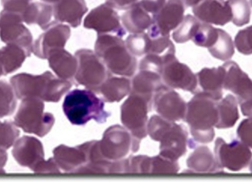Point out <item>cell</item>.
<instances>
[{"mask_svg":"<svg viewBox=\"0 0 252 182\" xmlns=\"http://www.w3.org/2000/svg\"><path fill=\"white\" fill-rule=\"evenodd\" d=\"M147 131L154 141L160 142V153L163 157L177 161L186 153L188 134L182 125L167 121L159 115H153Z\"/></svg>","mask_w":252,"mask_h":182,"instance_id":"277c9868","label":"cell"},{"mask_svg":"<svg viewBox=\"0 0 252 182\" xmlns=\"http://www.w3.org/2000/svg\"><path fill=\"white\" fill-rule=\"evenodd\" d=\"M215 158L220 168L229 171H241L247 168L252 160V152L250 148L238 140L226 143L219 137L215 144Z\"/></svg>","mask_w":252,"mask_h":182,"instance_id":"8fae6325","label":"cell"},{"mask_svg":"<svg viewBox=\"0 0 252 182\" xmlns=\"http://www.w3.org/2000/svg\"><path fill=\"white\" fill-rule=\"evenodd\" d=\"M139 0H106V3L118 10H127Z\"/></svg>","mask_w":252,"mask_h":182,"instance_id":"bcb514c9","label":"cell"},{"mask_svg":"<svg viewBox=\"0 0 252 182\" xmlns=\"http://www.w3.org/2000/svg\"><path fill=\"white\" fill-rule=\"evenodd\" d=\"M123 25L127 32L139 33L148 30L152 25V16L141 5L139 1L126 10L121 17Z\"/></svg>","mask_w":252,"mask_h":182,"instance_id":"484cf974","label":"cell"},{"mask_svg":"<svg viewBox=\"0 0 252 182\" xmlns=\"http://www.w3.org/2000/svg\"><path fill=\"white\" fill-rule=\"evenodd\" d=\"M78 146L85 153L87 163L80 168L75 174H109L112 161L103 156L100 149V141L93 140Z\"/></svg>","mask_w":252,"mask_h":182,"instance_id":"ffe728a7","label":"cell"},{"mask_svg":"<svg viewBox=\"0 0 252 182\" xmlns=\"http://www.w3.org/2000/svg\"><path fill=\"white\" fill-rule=\"evenodd\" d=\"M125 42L126 47L135 57H141L149 53L151 48V38L148 32L131 34L126 38Z\"/></svg>","mask_w":252,"mask_h":182,"instance_id":"e575fe53","label":"cell"},{"mask_svg":"<svg viewBox=\"0 0 252 182\" xmlns=\"http://www.w3.org/2000/svg\"><path fill=\"white\" fill-rule=\"evenodd\" d=\"M250 5L252 7V0H250Z\"/></svg>","mask_w":252,"mask_h":182,"instance_id":"f5cc1de1","label":"cell"},{"mask_svg":"<svg viewBox=\"0 0 252 182\" xmlns=\"http://www.w3.org/2000/svg\"><path fill=\"white\" fill-rule=\"evenodd\" d=\"M218 36L219 28H214L210 24L201 22L192 41L198 47L210 48L217 41Z\"/></svg>","mask_w":252,"mask_h":182,"instance_id":"8d00e7d4","label":"cell"},{"mask_svg":"<svg viewBox=\"0 0 252 182\" xmlns=\"http://www.w3.org/2000/svg\"><path fill=\"white\" fill-rule=\"evenodd\" d=\"M27 57L25 50L16 44H8L0 49V77L17 70Z\"/></svg>","mask_w":252,"mask_h":182,"instance_id":"83f0119b","label":"cell"},{"mask_svg":"<svg viewBox=\"0 0 252 182\" xmlns=\"http://www.w3.org/2000/svg\"><path fill=\"white\" fill-rule=\"evenodd\" d=\"M217 102L207 93L198 91L187 104L185 121L198 143H210L214 139V127L219 121Z\"/></svg>","mask_w":252,"mask_h":182,"instance_id":"7a4b0ae2","label":"cell"},{"mask_svg":"<svg viewBox=\"0 0 252 182\" xmlns=\"http://www.w3.org/2000/svg\"><path fill=\"white\" fill-rule=\"evenodd\" d=\"M128 174H151V157L148 156H130L127 159Z\"/></svg>","mask_w":252,"mask_h":182,"instance_id":"ab89813d","label":"cell"},{"mask_svg":"<svg viewBox=\"0 0 252 182\" xmlns=\"http://www.w3.org/2000/svg\"><path fill=\"white\" fill-rule=\"evenodd\" d=\"M20 135L17 125L11 121H0V149L7 150L13 146Z\"/></svg>","mask_w":252,"mask_h":182,"instance_id":"74e56055","label":"cell"},{"mask_svg":"<svg viewBox=\"0 0 252 182\" xmlns=\"http://www.w3.org/2000/svg\"><path fill=\"white\" fill-rule=\"evenodd\" d=\"M185 0H164L157 13L152 15V25L148 29L150 36L168 35L185 17Z\"/></svg>","mask_w":252,"mask_h":182,"instance_id":"7c38bea8","label":"cell"},{"mask_svg":"<svg viewBox=\"0 0 252 182\" xmlns=\"http://www.w3.org/2000/svg\"><path fill=\"white\" fill-rule=\"evenodd\" d=\"M250 171H251V172L252 173V161L250 162Z\"/></svg>","mask_w":252,"mask_h":182,"instance_id":"816d5d0a","label":"cell"},{"mask_svg":"<svg viewBox=\"0 0 252 182\" xmlns=\"http://www.w3.org/2000/svg\"><path fill=\"white\" fill-rule=\"evenodd\" d=\"M241 108L243 115L252 118V99L241 103Z\"/></svg>","mask_w":252,"mask_h":182,"instance_id":"7dc6e473","label":"cell"},{"mask_svg":"<svg viewBox=\"0 0 252 182\" xmlns=\"http://www.w3.org/2000/svg\"><path fill=\"white\" fill-rule=\"evenodd\" d=\"M232 10V22L237 27H242L250 23L251 7L247 0H227Z\"/></svg>","mask_w":252,"mask_h":182,"instance_id":"d590c367","label":"cell"},{"mask_svg":"<svg viewBox=\"0 0 252 182\" xmlns=\"http://www.w3.org/2000/svg\"><path fill=\"white\" fill-rule=\"evenodd\" d=\"M75 56L78 61L75 81L99 94L102 84L112 73L93 50L81 49L75 52Z\"/></svg>","mask_w":252,"mask_h":182,"instance_id":"52a82bcc","label":"cell"},{"mask_svg":"<svg viewBox=\"0 0 252 182\" xmlns=\"http://www.w3.org/2000/svg\"><path fill=\"white\" fill-rule=\"evenodd\" d=\"M219 121L216 127L219 129L232 128L239 119L238 100L232 94H228L217 102Z\"/></svg>","mask_w":252,"mask_h":182,"instance_id":"4dcf8cb0","label":"cell"},{"mask_svg":"<svg viewBox=\"0 0 252 182\" xmlns=\"http://www.w3.org/2000/svg\"><path fill=\"white\" fill-rule=\"evenodd\" d=\"M12 154L19 165L29 168L32 171L44 161L42 143L38 139L28 136L16 140Z\"/></svg>","mask_w":252,"mask_h":182,"instance_id":"d6986e66","label":"cell"},{"mask_svg":"<svg viewBox=\"0 0 252 182\" xmlns=\"http://www.w3.org/2000/svg\"><path fill=\"white\" fill-rule=\"evenodd\" d=\"M100 149L106 159L114 162L124 159L130 151L136 153L139 149V145L125 127L115 125L105 131L100 141Z\"/></svg>","mask_w":252,"mask_h":182,"instance_id":"30bf717a","label":"cell"},{"mask_svg":"<svg viewBox=\"0 0 252 182\" xmlns=\"http://www.w3.org/2000/svg\"><path fill=\"white\" fill-rule=\"evenodd\" d=\"M210 54L220 61H228L235 54V46L230 35L226 31L219 28L217 41L208 48Z\"/></svg>","mask_w":252,"mask_h":182,"instance_id":"1f68e13d","label":"cell"},{"mask_svg":"<svg viewBox=\"0 0 252 182\" xmlns=\"http://www.w3.org/2000/svg\"><path fill=\"white\" fill-rule=\"evenodd\" d=\"M152 104L146 99L135 93H130L128 98L121 106V121L137 144L148 135V113Z\"/></svg>","mask_w":252,"mask_h":182,"instance_id":"ba28073f","label":"cell"},{"mask_svg":"<svg viewBox=\"0 0 252 182\" xmlns=\"http://www.w3.org/2000/svg\"><path fill=\"white\" fill-rule=\"evenodd\" d=\"M88 11L85 0H59L53 4V16L57 22H66L72 28L80 26Z\"/></svg>","mask_w":252,"mask_h":182,"instance_id":"44dd1931","label":"cell"},{"mask_svg":"<svg viewBox=\"0 0 252 182\" xmlns=\"http://www.w3.org/2000/svg\"><path fill=\"white\" fill-rule=\"evenodd\" d=\"M14 122L25 132L38 137L47 135L55 123L54 116L44 112V101L37 97L23 99L14 118Z\"/></svg>","mask_w":252,"mask_h":182,"instance_id":"8992f818","label":"cell"},{"mask_svg":"<svg viewBox=\"0 0 252 182\" xmlns=\"http://www.w3.org/2000/svg\"><path fill=\"white\" fill-rule=\"evenodd\" d=\"M192 13L200 22L219 26H224L232 19L230 6L223 0H199L192 6Z\"/></svg>","mask_w":252,"mask_h":182,"instance_id":"ac0fdd59","label":"cell"},{"mask_svg":"<svg viewBox=\"0 0 252 182\" xmlns=\"http://www.w3.org/2000/svg\"><path fill=\"white\" fill-rule=\"evenodd\" d=\"M84 27L87 29L94 30L97 35L111 34L123 38L126 33L118 12L107 3L92 10L84 19Z\"/></svg>","mask_w":252,"mask_h":182,"instance_id":"5bb4252c","label":"cell"},{"mask_svg":"<svg viewBox=\"0 0 252 182\" xmlns=\"http://www.w3.org/2000/svg\"><path fill=\"white\" fill-rule=\"evenodd\" d=\"M10 83L18 99L37 97L51 103L59 102L72 86L70 81L55 76L49 71L41 75L18 74L10 78Z\"/></svg>","mask_w":252,"mask_h":182,"instance_id":"6da1fadb","label":"cell"},{"mask_svg":"<svg viewBox=\"0 0 252 182\" xmlns=\"http://www.w3.org/2000/svg\"><path fill=\"white\" fill-rule=\"evenodd\" d=\"M154 109L158 115L172 122L185 120L187 103L182 97L170 87L163 84L153 97Z\"/></svg>","mask_w":252,"mask_h":182,"instance_id":"9a60e30c","label":"cell"},{"mask_svg":"<svg viewBox=\"0 0 252 182\" xmlns=\"http://www.w3.org/2000/svg\"><path fill=\"white\" fill-rule=\"evenodd\" d=\"M131 91V82L127 78H118L112 75L100 87L99 94L103 95V100L108 103L120 102Z\"/></svg>","mask_w":252,"mask_h":182,"instance_id":"f1b7e54d","label":"cell"},{"mask_svg":"<svg viewBox=\"0 0 252 182\" xmlns=\"http://www.w3.org/2000/svg\"><path fill=\"white\" fill-rule=\"evenodd\" d=\"M223 87L236 95L240 104L252 99V80L235 61L226 62Z\"/></svg>","mask_w":252,"mask_h":182,"instance_id":"e0dca14e","label":"cell"},{"mask_svg":"<svg viewBox=\"0 0 252 182\" xmlns=\"http://www.w3.org/2000/svg\"><path fill=\"white\" fill-rule=\"evenodd\" d=\"M0 38L6 44H16L23 48L28 57L32 53V35L23 25L21 13L9 10L0 13Z\"/></svg>","mask_w":252,"mask_h":182,"instance_id":"9c48e42d","label":"cell"},{"mask_svg":"<svg viewBox=\"0 0 252 182\" xmlns=\"http://www.w3.org/2000/svg\"><path fill=\"white\" fill-rule=\"evenodd\" d=\"M189 169L197 173H220L223 170L218 165L216 158L207 146L196 148L187 160Z\"/></svg>","mask_w":252,"mask_h":182,"instance_id":"4316f807","label":"cell"},{"mask_svg":"<svg viewBox=\"0 0 252 182\" xmlns=\"http://www.w3.org/2000/svg\"><path fill=\"white\" fill-rule=\"evenodd\" d=\"M49 66L59 78L71 81L76 74L78 61L75 56H72L64 48L53 50L49 54Z\"/></svg>","mask_w":252,"mask_h":182,"instance_id":"603a6c76","label":"cell"},{"mask_svg":"<svg viewBox=\"0 0 252 182\" xmlns=\"http://www.w3.org/2000/svg\"><path fill=\"white\" fill-rule=\"evenodd\" d=\"M161 75L150 70H139L133 77L131 82V91L153 103V97L156 91L163 85Z\"/></svg>","mask_w":252,"mask_h":182,"instance_id":"d4e9b609","label":"cell"},{"mask_svg":"<svg viewBox=\"0 0 252 182\" xmlns=\"http://www.w3.org/2000/svg\"><path fill=\"white\" fill-rule=\"evenodd\" d=\"M41 1H44V2L48 3V4H54L57 3L59 0H41Z\"/></svg>","mask_w":252,"mask_h":182,"instance_id":"f907efd6","label":"cell"},{"mask_svg":"<svg viewBox=\"0 0 252 182\" xmlns=\"http://www.w3.org/2000/svg\"><path fill=\"white\" fill-rule=\"evenodd\" d=\"M32 0H1L4 10L22 14Z\"/></svg>","mask_w":252,"mask_h":182,"instance_id":"ee69618b","label":"cell"},{"mask_svg":"<svg viewBox=\"0 0 252 182\" xmlns=\"http://www.w3.org/2000/svg\"><path fill=\"white\" fill-rule=\"evenodd\" d=\"M163 64H164V61H163L162 56L149 53L145 55V57L141 60L139 68V70L153 71L161 75Z\"/></svg>","mask_w":252,"mask_h":182,"instance_id":"b9f144b4","label":"cell"},{"mask_svg":"<svg viewBox=\"0 0 252 182\" xmlns=\"http://www.w3.org/2000/svg\"><path fill=\"white\" fill-rule=\"evenodd\" d=\"M235 44L239 53L247 56L252 54V25L238 32Z\"/></svg>","mask_w":252,"mask_h":182,"instance_id":"60d3db41","label":"cell"},{"mask_svg":"<svg viewBox=\"0 0 252 182\" xmlns=\"http://www.w3.org/2000/svg\"><path fill=\"white\" fill-rule=\"evenodd\" d=\"M71 35L70 28L68 25L54 21L51 22L33 43L32 53L36 57L47 59L53 50L64 48Z\"/></svg>","mask_w":252,"mask_h":182,"instance_id":"2e32d148","label":"cell"},{"mask_svg":"<svg viewBox=\"0 0 252 182\" xmlns=\"http://www.w3.org/2000/svg\"><path fill=\"white\" fill-rule=\"evenodd\" d=\"M199 0H185V4L188 7H192L194 4H196Z\"/></svg>","mask_w":252,"mask_h":182,"instance_id":"681fc988","label":"cell"},{"mask_svg":"<svg viewBox=\"0 0 252 182\" xmlns=\"http://www.w3.org/2000/svg\"><path fill=\"white\" fill-rule=\"evenodd\" d=\"M38 174H59L60 168L58 166L54 158H50L48 160L41 162L33 171Z\"/></svg>","mask_w":252,"mask_h":182,"instance_id":"f6af8a7d","label":"cell"},{"mask_svg":"<svg viewBox=\"0 0 252 182\" xmlns=\"http://www.w3.org/2000/svg\"><path fill=\"white\" fill-rule=\"evenodd\" d=\"M179 171L177 161H173L161 155L151 157V174H176Z\"/></svg>","mask_w":252,"mask_h":182,"instance_id":"f35d334b","label":"cell"},{"mask_svg":"<svg viewBox=\"0 0 252 182\" xmlns=\"http://www.w3.org/2000/svg\"><path fill=\"white\" fill-rule=\"evenodd\" d=\"M17 106V97L11 84L4 80L0 81V119L14 113Z\"/></svg>","mask_w":252,"mask_h":182,"instance_id":"836d02e7","label":"cell"},{"mask_svg":"<svg viewBox=\"0 0 252 182\" xmlns=\"http://www.w3.org/2000/svg\"><path fill=\"white\" fill-rule=\"evenodd\" d=\"M201 22L195 16L188 14L184 17L180 25L173 32V38L176 43L183 44L192 40Z\"/></svg>","mask_w":252,"mask_h":182,"instance_id":"d6a6232c","label":"cell"},{"mask_svg":"<svg viewBox=\"0 0 252 182\" xmlns=\"http://www.w3.org/2000/svg\"><path fill=\"white\" fill-rule=\"evenodd\" d=\"M225 70L223 66L218 68H204L196 74L197 80L204 92L219 101L223 97V77Z\"/></svg>","mask_w":252,"mask_h":182,"instance_id":"cb8c5ba5","label":"cell"},{"mask_svg":"<svg viewBox=\"0 0 252 182\" xmlns=\"http://www.w3.org/2000/svg\"><path fill=\"white\" fill-rule=\"evenodd\" d=\"M104 102L88 89L72 90L65 97L63 110L72 125H84L92 120L105 123L110 113L105 110Z\"/></svg>","mask_w":252,"mask_h":182,"instance_id":"3957f363","label":"cell"},{"mask_svg":"<svg viewBox=\"0 0 252 182\" xmlns=\"http://www.w3.org/2000/svg\"><path fill=\"white\" fill-rule=\"evenodd\" d=\"M161 79L167 87L189 92L196 93L198 80L196 75L189 66L181 63L175 54H168L163 57Z\"/></svg>","mask_w":252,"mask_h":182,"instance_id":"4fadbf2b","label":"cell"},{"mask_svg":"<svg viewBox=\"0 0 252 182\" xmlns=\"http://www.w3.org/2000/svg\"><path fill=\"white\" fill-rule=\"evenodd\" d=\"M237 134L241 141L252 149V118H249L241 122Z\"/></svg>","mask_w":252,"mask_h":182,"instance_id":"7bdbcfd3","label":"cell"},{"mask_svg":"<svg viewBox=\"0 0 252 182\" xmlns=\"http://www.w3.org/2000/svg\"><path fill=\"white\" fill-rule=\"evenodd\" d=\"M7 160V153L5 150L0 149V174H3V168L5 166Z\"/></svg>","mask_w":252,"mask_h":182,"instance_id":"c3c4849f","label":"cell"},{"mask_svg":"<svg viewBox=\"0 0 252 182\" xmlns=\"http://www.w3.org/2000/svg\"><path fill=\"white\" fill-rule=\"evenodd\" d=\"M94 53L111 73L132 77L137 69L136 57L129 51L125 41L118 35H97Z\"/></svg>","mask_w":252,"mask_h":182,"instance_id":"5b68a950","label":"cell"},{"mask_svg":"<svg viewBox=\"0 0 252 182\" xmlns=\"http://www.w3.org/2000/svg\"><path fill=\"white\" fill-rule=\"evenodd\" d=\"M53 155L59 168L68 174H75L87 163L85 153L78 146L72 148L61 145L53 150Z\"/></svg>","mask_w":252,"mask_h":182,"instance_id":"7402d4cb","label":"cell"},{"mask_svg":"<svg viewBox=\"0 0 252 182\" xmlns=\"http://www.w3.org/2000/svg\"><path fill=\"white\" fill-rule=\"evenodd\" d=\"M53 15V6L46 2L31 1L22 16L23 22L27 25H38L43 30H45L51 23Z\"/></svg>","mask_w":252,"mask_h":182,"instance_id":"f546056e","label":"cell"}]
</instances>
